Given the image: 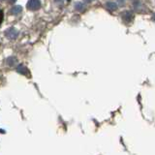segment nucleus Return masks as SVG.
<instances>
[{
	"label": "nucleus",
	"instance_id": "nucleus-1",
	"mask_svg": "<svg viewBox=\"0 0 155 155\" xmlns=\"http://www.w3.org/2000/svg\"><path fill=\"white\" fill-rule=\"evenodd\" d=\"M35 2H37L36 0H31V1L27 4V7L29 9H37V7L39 6V4H35Z\"/></svg>",
	"mask_w": 155,
	"mask_h": 155
},
{
	"label": "nucleus",
	"instance_id": "nucleus-2",
	"mask_svg": "<svg viewBox=\"0 0 155 155\" xmlns=\"http://www.w3.org/2000/svg\"><path fill=\"white\" fill-rule=\"evenodd\" d=\"M18 11H21V7H15L13 9L12 13H18Z\"/></svg>",
	"mask_w": 155,
	"mask_h": 155
},
{
	"label": "nucleus",
	"instance_id": "nucleus-3",
	"mask_svg": "<svg viewBox=\"0 0 155 155\" xmlns=\"http://www.w3.org/2000/svg\"><path fill=\"white\" fill-rule=\"evenodd\" d=\"M2 21H3V12L2 10H0V24H1Z\"/></svg>",
	"mask_w": 155,
	"mask_h": 155
}]
</instances>
